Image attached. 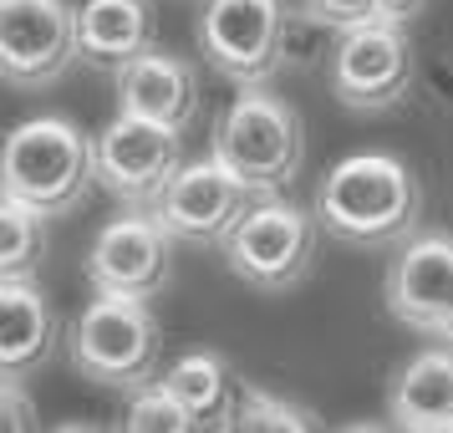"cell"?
Wrapping results in <instances>:
<instances>
[{"label":"cell","mask_w":453,"mask_h":433,"mask_svg":"<svg viewBox=\"0 0 453 433\" xmlns=\"http://www.w3.org/2000/svg\"><path fill=\"white\" fill-rule=\"evenodd\" d=\"M311 209L326 229V240H336V245L388 250L403 245L423 220V184L408 159L367 148V153L336 159L321 174Z\"/></svg>","instance_id":"1"},{"label":"cell","mask_w":453,"mask_h":433,"mask_svg":"<svg viewBox=\"0 0 453 433\" xmlns=\"http://www.w3.org/2000/svg\"><path fill=\"white\" fill-rule=\"evenodd\" d=\"M209 153L255 199L286 194L306 164V123H301L290 97L270 92V87H240L225 103V112L214 118Z\"/></svg>","instance_id":"2"},{"label":"cell","mask_w":453,"mask_h":433,"mask_svg":"<svg viewBox=\"0 0 453 433\" xmlns=\"http://www.w3.org/2000/svg\"><path fill=\"white\" fill-rule=\"evenodd\" d=\"M92 184H97V138L72 118L42 112L11 128L0 168V189L11 199H26L42 214L62 220L92 194Z\"/></svg>","instance_id":"3"},{"label":"cell","mask_w":453,"mask_h":433,"mask_svg":"<svg viewBox=\"0 0 453 433\" xmlns=\"http://www.w3.org/2000/svg\"><path fill=\"white\" fill-rule=\"evenodd\" d=\"M66 357L87 383L112 392H133L164 372V327L153 316V301L138 296H92L66 321Z\"/></svg>","instance_id":"4"},{"label":"cell","mask_w":453,"mask_h":433,"mask_svg":"<svg viewBox=\"0 0 453 433\" xmlns=\"http://www.w3.org/2000/svg\"><path fill=\"white\" fill-rule=\"evenodd\" d=\"M321 235L326 229L316 220V209L296 205L286 194H265L250 205V214L225 240V266L255 296H286L316 270Z\"/></svg>","instance_id":"5"},{"label":"cell","mask_w":453,"mask_h":433,"mask_svg":"<svg viewBox=\"0 0 453 433\" xmlns=\"http://www.w3.org/2000/svg\"><path fill=\"white\" fill-rule=\"evenodd\" d=\"M296 21L301 11H290V0H204L194 42L225 82L270 87L290 66Z\"/></svg>","instance_id":"6"},{"label":"cell","mask_w":453,"mask_h":433,"mask_svg":"<svg viewBox=\"0 0 453 433\" xmlns=\"http://www.w3.org/2000/svg\"><path fill=\"white\" fill-rule=\"evenodd\" d=\"M184 133L123 112L97 133V189L123 209H153L184 168Z\"/></svg>","instance_id":"7"},{"label":"cell","mask_w":453,"mask_h":433,"mask_svg":"<svg viewBox=\"0 0 453 433\" xmlns=\"http://www.w3.org/2000/svg\"><path fill=\"white\" fill-rule=\"evenodd\" d=\"M77 62V5L0 0V77L11 92H46Z\"/></svg>","instance_id":"8"},{"label":"cell","mask_w":453,"mask_h":433,"mask_svg":"<svg viewBox=\"0 0 453 433\" xmlns=\"http://www.w3.org/2000/svg\"><path fill=\"white\" fill-rule=\"evenodd\" d=\"M326 82H331V97L347 107V112H362V118H377V112L397 107L412 87L408 26L372 21V26L347 31V36H336Z\"/></svg>","instance_id":"9"},{"label":"cell","mask_w":453,"mask_h":433,"mask_svg":"<svg viewBox=\"0 0 453 433\" xmlns=\"http://www.w3.org/2000/svg\"><path fill=\"white\" fill-rule=\"evenodd\" d=\"M173 235L153 209H123L118 220H107L92 235L87 250V286L103 296H138L153 301L164 296L168 275H173Z\"/></svg>","instance_id":"10"},{"label":"cell","mask_w":453,"mask_h":433,"mask_svg":"<svg viewBox=\"0 0 453 433\" xmlns=\"http://www.w3.org/2000/svg\"><path fill=\"white\" fill-rule=\"evenodd\" d=\"M250 205H255V194L209 153V159H188L179 168V179L153 205V214L164 220V229L179 245H219L225 250V240L250 214Z\"/></svg>","instance_id":"11"},{"label":"cell","mask_w":453,"mask_h":433,"mask_svg":"<svg viewBox=\"0 0 453 433\" xmlns=\"http://www.w3.org/2000/svg\"><path fill=\"white\" fill-rule=\"evenodd\" d=\"M453 296V235L449 229H412L403 245H392L382 301L397 327L418 336H438V321Z\"/></svg>","instance_id":"12"},{"label":"cell","mask_w":453,"mask_h":433,"mask_svg":"<svg viewBox=\"0 0 453 433\" xmlns=\"http://www.w3.org/2000/svg\"><path fill=\"white\" fill-rule=\"evenodd\" d=\"M118 107L188 133L199 123V66L168 46H148L118 72Z\"/></svg>","instance_id":"13"},{"label":"cell","mask_w":453,"mask_h":433,"mask_svg":"<svg viewBox=\"0 0 453 433\" xmlns=\"http://www.w3.org/2000/svg\"><path fill=\"white\" fill-rule=\"evenodd\" d=\"M388 423L408 433L453 429V342L412 352L388 377Z\"/></svg>","instance_id":"14"},{"label":"cell","mask_w":453,"mask_h":433,"mask_svg":"<svg viewBox=\"0 0 453 433\" xmlns=\"http://www.w3.org/2000/svg\"><path fill=\"white\" fill-rule=\"evenodd\" d=\"M148 46H158V16L148 0H82L77 5V51L92 72H123Z\"/></svg>","instance_id":"15"},{"label":"cell","mask_w":453,"mask_h":433,"mask_svg":"<svg viewBox=\"0 0 453 433\" xmlns=\"http://www.w3.org/2000/svg\"><path fill=\"white\" fill-rule=\"evenodd\" d=\"M57 336L66 331L57 327V311L36 275L0 281V372L5 377H31L36 367H46Z\"/></svg>","instance_id":"16"},{"label":"cell","mask_w":453,"mask_h":433,"mask_svg":"<svg viewBox=\"0 0 453 433\" xmlns=\"http://www.w3.org/2000/svg\"><path fill=\"white\" fill-rule=\"evenodd\" d=\"M168 392L179 398L194 418V429H234V413H240V377L229 372V362L219 352H179L164 372Z\"/></svg>","instance_id":"17"},{"label":"cell","mask_w":453,"mask_h":433,"mask_svg":"<svg viewBox=\"0 0 453 433\" xmlns=\"http://www.w3.org/2000/svg\"><path fill=\"white\" fill-rule=\"evenodd\" d=\"M46 220L36 205L26 199H0V281H21L36 275L46 260Z\"/></svg>","instance_id":"18"},{"label":"cell","mask_w":453,"mask_h":433,"mask_svg":"<svg viewBox=\"0 0 453 433\" xmlns=\"http://www.w3.org/2000/svg\"><path fill=\"white\" fill-rule=\"evenodd\" d=\"M234 429L245 433H311L316 429V413L290 403L280 392L260 388V383H245L240 377V413H234Z\"/></svg>","instance_id":"19"},{"label":"cell","mask_w":453,"mask_h":433,"mask_svg":"<svg viewBox=\"0 0 453 433\" xmlns=\"http://www.w3.org/2000/svg\"><path fill=\"white\" fill-rule=\"evenodd\" d=\"M123 429L127 433H199L188 408L168 392L164 377H153L143 388L127 392V408H123Z\"/></svg>","instance_id":"20"},{"label":"cell","mask_w":453,"mask_h":433,"mask_svg":"<svg viewBox=\"0 0 453 433\" xmlns=\"http://www.w3.org/2000/svg\"><path fill=\"white\" fill-rule=\"evenodd\" d=\"M296 11H301L311 26H321L326 36H347V31H357V26L392 21L388 0H296Z\"/></svg>","instance_id":"21"},{"label":"cell","mask_w":453,"mask_h":433,"mask_svg":"<svg viewBox=\"0 0 453 433\" xmlns=\"http://www.w3.org/2000/svg\"><path fill=\"white\" fill-rule=\"evenodd\" d=\"M0 418H5V429H16V433L36 423V403L26 392V377H0Z\"/></svg>","instance_id":"22"},{"label":"cell","mask_w":453,"mask_h":433,"mask_svg":"<svg viewBox=\"0 0 453 433\" xmlns=\"http://www.w3.org/2000/svg\"><path fill=\"white\" fill-rule=\"evenodd\" d=\"M423 5H428V0H388V16H392V21H403V26H408L412 16L423 11Z\"/></svg>","instance_id":"23"},{"label":"cell","mask_w":453,"mask_h":433,"mask_svg":"<svg viewBox=\"0 0 453 433\" xmlns=\"http://www.w3.org/2000/svg\"><path fill=\"white\" fill-rule=\"evenodd\" d=\"M433 342H453V296H449V311H443V321H438V336Z\"/></svg>","instance_id":"24"}]
</instances>
